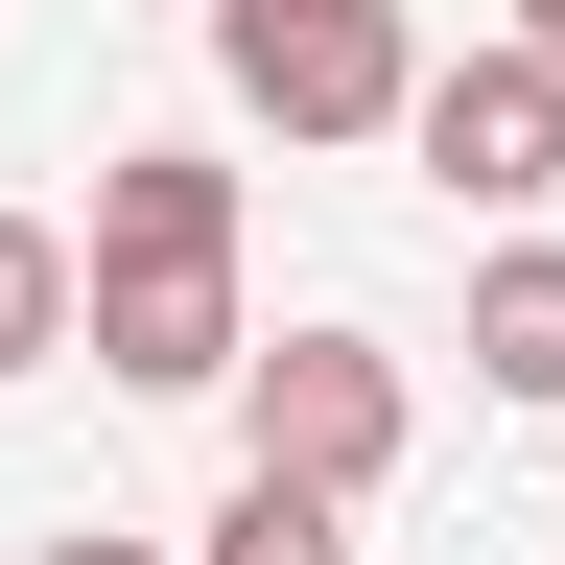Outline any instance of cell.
Wrapping results in <instances>:
<instances>
[{
  "instance_id": "cell-1",
  "label": "cell",
  "mask_w": 565,
  "mask_h": 565,
  "mask_svg": "<svg viewBox=\"0 0 565 565\" xmlns=\"http://www.w3.org/2000/svg\"><path fill=\"white\" fill-rule=\"evenodd\" d=\"M71 353H95L118 401H212L236 377V166L212 141H118L95 166V236H71Z\"/></svg>"
},
{
  "instance_id": "cell-2",
  "label": "cell",
  "mask_w": 565,
  "mask_h": 565,
  "mask_svg": "<svg viewBox=\"0 0 565 565\" xmlns=\"http://www.w3.org/2000/svg\"><path fill=\"white\" fill-rule=\"evenodd\" d=\"M212 71L259 141H401V95H424L401 0H212Z\"/></svg>"
},
{
  "instance_id": "cell-3",
  "label": "cell",
  "mask_w": 565,
  "mask_h": 565,
  "mask_svg": "<svg viewBox=\"0 0 565 565\" xmlns=\"http://www.w3.org/2000/svg\"><path fill=\"white\" fill-rule=\"evenodd\" d=\"M401 141H424V189H448V212H542V189H565V47H519V24L448 47V71L401 95Z\"/></svg>"
},
{
  "instance_id": "cell-4",
  "label": "cell",
  "mask_w": 565,
  "mask_h": 565,
  "mask_svg": "<svg viewBox=\"0 0 565 565\" xmlns=\"http://www.w3.org/2000/svg\"><path fill=\"white\" fill-rule=\"evenodd\" d=\"M236 448L307 471V494H377V471H401V353H377V330H282V353H236Z\"/></svg>"
},
{
  "instance_id": "cell-5",
  "label": "cell",
  "mask_w": 565,
  "mask_h": 565,
  "mask_svg": "<svg viewBox=\"0 0 565 565\" xmlns=\"http://www.w3.org/2000/svg\"><path fill=\"white\" fill-rule=\"evenodd\" d=\"M471 377H494V401H565V236L471 259Z\"/></svg>"
},
{
  "instance_id": "cell-6",
  "label": "cell",
  "mask_w": 565,
  "mask_h": 565,
  "mask_svg": "<svg viewBox=\"0 0 565 565\" xmlns=\"http://www.w3.org/2000/svg\"><path fill=\"white\" fill-rule=\"evenodd\" d=\"M189 565H377V542H353V494H307V471H259L236 448V494H212V542Z\"/></svg>"
},
{
  "instance_id": "cell-7",
  "label": "cell",
  "mask_w": 565,
  "mask_h": 565,
  "mask_svg": "<svg viewBox=\"0 0 565 565\" xmlns=\"http://www.w3.org/2000/svg\"><path fill=\"white\" fill-rule=\"evenodd\" d=\"M47 353H71V236L0 212V377H47Z\"/></svg>"
},
{
  "instance_id": "cell-8",
  "label": "cell",
  "mask_w": 565,
  "mask_h": 565,
  "mask_svg": "<svg viewBox=\"0 0 565 565\" xmlns=\"http://www.w3.org/2000/svg\"><path fill=\"white\" fill-rule=\"evenodd\" d=\"M24 565H166V542H118V519H71V542H24Z\"/></svg>"
},
{
  "instance_id": "cell-9",
  "label": "cell",
  "mask_w": 565,
  "mask_h": 565,
  "mask_svg": "<svg viewBox=\"0 0 565 565\" xmlns=\"http://www.w3.org/2000/svg\"><path fill=\"white\" fill-rule=\"evenodd\" d=\"M519 47H565V0H519Z\"/></svg>"
}]
</instances>
